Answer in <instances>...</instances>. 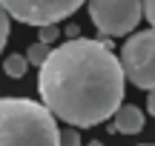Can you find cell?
Instances as JSON below:
<instances>
[{"instance_id":"cell-4","label":"cell","mask_w":155,"mask_h":146,"mask_svg":"<svg viewBox=\"0 0 155 146\" xmlns=\"http://www.w3.org/2000/svg\"><path fill=\"white\" fill-rule=\"evenodd\" d=\"M89 17L104 37H124L141 20V0H89Z\"/></svg>"},{"instance_id":"cell-10","label":"cell","mask_w":155,"mask_h":146,"mask_svg":"<svg viewBox=\"0 0 155 146\" xmlns=\"http://www.w3.org/2000/svg\"><path fill=\"white\" fill-rule=\"evenodd\" d=\"M58 146H81V132H75L72 126L61 129L58 132Z\"/></svg>"},{"instance_id":"cell-6","label":"cell","mask_w":155,"mask_h":146,"mask_svg":"<svg viewBox=\"0 0 155 146\" xmlns=\"http://www.w3.org/2000/svg\"><path fill=\"white\" fill-rule=\"evenodd\" d=\"M144 129V112L132 103L127 106H118V112L112 115V132H121V135H138Z\"/></svg>"},{"instance_id":"cell-7","label":"cell","mask_w":155,"mask_h":146,"mask_svg":"<svg viewBox=\"0 0 155 146\" xmlns=\"http://www.w3.org/2000/svg\"><path fill=\"white\" fill-rule=\"evenodd\" d=\"M3 72L9 75V78L20 80L23 75L29 72V63H26V57H23V55H9V57H6V63H3Z\"/></svg>"},{"instance_id":"cell-12","label":"cell","mask_w":155,"mask_h":146,"mask_svg":"<svg viewBox=\"0 0 155 146\" xmlns=\"http://www.w3.org/2000/svg\"><path fill=\"white\" fill-rule=\"evenodd\" d=\"M141 14H147L150 26L155 29V0H141Z\"/></svg>"},{"instance_id":"cell-13","label":"cell","mask_w":155,"mask_h":146,"mask_svg":"<svg viewBox=\"0 0 155 146\" xmlns=\"http://www.w3.org/2000/svg\"><path fill=\"white\" fill-rule=\"evenodd\" d=\"M147 109H150V115L155 118V89H150V97H147Z\"/></svg>"},{"instance_id":"cell-2","label":"cell","mask_w":155,"mask_h":146,"mask_svg":"<svg viewBox=\"0 0 155 146\" xmlns=\"http://www.w3.org/2000/svg\"><path fill=\"white\" fill-rule=\"evenodd\" d=\"M52 112L29 97H0V146H58Z\"/></svg>"},{"instance_id":"cell-1","label":"cell","mask_w":155,"mask_h":146,"mask_svg":"<svg viewBox=\"0 0 155 146\" xmlns=\"http://www.w3.org/2000/svg\"><path fill=\"white\" fill-rule=\"evenodd\" d=\"M124 83L118 55L86 37L55 46L38 75L43 106L72 129H89L109 120L124 103Z\"/></svg>"},{"instance_id":"cell-14","label":"cell","mask_w":155,"mask_h":146,"mask_svg":"<svg viewBox=\"0 0 155 146\" xmlns=\"http://www.w3.org/2000/svg\"><path fill=\"white\" fill-rule=\"evenodd\" d=\"M66 34H69V37L75 40V37H81V29H78L75 23H72V26H66Z\"/></svg>"},{"instance_id":"cell-5","label":"cell","mask_w":155,"mask_h":146,"mask_svg":"<svg viewBox=\"0 0 155 146\" xmlns=\"http://www.w3.org/2000/svg\"><path fill=\"white\" fill-rule=\"evenodd\" d=\"M86 0H0L6 14L29 26H49L75 14Z\"/></svg>"},{"instance_id":"cell-3","label":"cell","mask_w":155,"mask_h":146,"mask_svg":"<svg viewBox=\"0 0 155 146\" xmlns=\"http://www.w3.org/2000/svg\"><path fill=\"white\" fill-rule=\"evenodd\" d=\"M118 60L124 69V80L138 89H155V29L129 34Z\"/></svg>"},{"instance_id":"cell-9","label":"cell","mask_w":155,"mask_h":146,"mask_svg":"<svg viewBox=\"0 0 155 146\" xmlns=\"http://www.w3.org/2000/svg\"><path fill=\"white\" fill-rule=\"evenodd\" d=\"M61 37V29H58V23H49V26H38V43H46L52 46V40Z\"/></svg>"},{"instance_id":"cell-15","label":"cell","mask_w":155,"mask_h":146,"mask_svg":"<svg viewBox=\"0 0 155 146\" xmlns=\"http://www.w3.org/2000/svg\"><path fill=\"white\" fill-rule=\"evenodd\" d=\"M86 146H104V143H101V141H92V143H86Z\"/></svg>"},{"instance_id":"cell-11","label":"cell","mask_w":155,"mask_h":146,"mask_svg":"<svg viewBox=\"0 0 155 146\" xmlns=\"http://www.w3.org/2000/svg\"><path fill=\"white\" fill-rule=\"evenodd\" d=\"M9 20H12V17L9 14H6V9H3V6H0V52H3V46H6V40H9Z\"/></svg>"},{"instance_id":"cell-8","label":"cell","mask_w":155,"mask_h":146,"mask_svg":"<svg viewBox=\"0 0 155 146\" xmlns=\"http://www.w3.org/2000/svg\"><path fill=\"white\" fill-rule=\"evenodd\" d=\"M49 52H52V46H46V43H35V46H29V52H26L23 57H26L29 66H40V63L49 57Z\"/></svg>"}]
</instances>
